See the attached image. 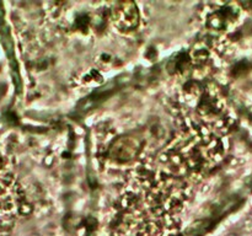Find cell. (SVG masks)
<instances>
[{
  "mask_svg": "<svg viewBox=\"0 0 252 236\" xmlns=\"http://www.w3.org/2000/svg\"><path fill=\"white\" fill-rule=\"evenodd\" d=\"M184 184L149 162H135L121 196L118 236H167L179 225Z\"/></svg>",
  "mask_w": 252,
  "mask_h": 236,
  "instance_id": "cell-1",
  "label": "cell"
},
{
  "mask_svg": "<svg viewBox=\"0 0 252 236\" xmlns=\"http://www.w3.org/2000/svg\"><path fill=\"white\" fill-rule=\"evenodd\" d=\"M137 143L132 140L122 139L116 143L112 148V157L117 159V161H130L137 156Z\"/></svg>",
  "mask_w": 252,
  "mask_h": 236,
  "instance_id": "cell-3",
  "label": "cell"
},
{
  "mask_svg": "<svg viewBox=\"0 0 252 236\" xmlns=\"http://www.w3.org/2000/svg\"><path fill=\"white\" fill-rule=\"evenodd\" d=\"M112 22L116 29L123 33H130L135 31L139 25V11L132 2L120 4L113 9Z\"/></svg>",
  "mask_w": 252,
  "mask_h": 236,
  "instance_id": "cell-2",
  "label": "cell"
}]
</instances>
